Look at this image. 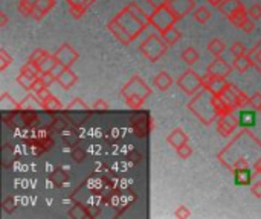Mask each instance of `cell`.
<instances>
[{
  "instance_id": "22",
  "label": "cell",
  "mask_w": 261,
  "mask_h": 219,
  "mask_svg": "<svg viewBox=\"0 0 261 219\" xmlns=\"http://www.w3.org/2000/svg\"><path fill=\"white\" fill-rule=\"evenodd\" d=\"M249 17V14H248V9L244 8V6H241V8H238L232 15H229V22H231L235 27H241L243 26V23L246 22V19Z\"/></svg>"
},
{
  "instance_id": "17",
  "label": "cell",
  "mask_w": 261,
  "mask_h": 219,
  "mask_svg": "<svg viewBox=\"0 0 261 219\" xmlns=\"http://www.w3.org/2000/svg\"><path fill=\"white\" fill-rule=\"evenodd\" d=\"M251 181H252V170L249 169V166L234 169V183L237 186H248Z\"/></svg>"
},
{
  "instance_id": "33",
  "label": "cell",
  "mask_w": 261,
  "mask_h": 219,
  "mask_svg": "<svg viewBox=\"0 0 261 219\" xmlns=\"http://www.w3.org/2000/svg\"><path fill=\"white\" fill-rule=\"evenodd\" d=\"M229 52H231V55L234 58L241 56V55H246V46H244L241 41H234L231 44V49H229Z\"/></svg>"
},
{
  "instance_id": "7",
  "label": "cell",
  "mask_w": 261,
  "mask_h": 219,
  "mask_svg": "<svg viewBox=\"0 0 261 219\" xmlns=\"http://www.w3.org/2000/svg\"><path fill=\"white\" fill-rule=\"evenodd\" d=\"M223 96L229 104H231L234 108H243L246 104H249V96H246L241 90L237 88V85L234 84H229L228 88L223 91Z\"/></svg>"
},
{
  "instance_id": "35",
  "label": "cell",
  "mask_w": 261,
  "mask_h": 219,
  "mask_svg": "<svg viewBox=\"0 0 261 219\" xmlns=\"http://www.w3.org/2000/svg\"><path fill=\"white\" fill-rule=\"evenodd\" d=\"M249 17L254 19L255 22L261 19V3H254L249 9H248Z\"/></svg>"
},
{
  "instance_id": "26",
  "label": "cell",
  "mask_w": 261,
  "mask_h": 219,
  "mask_svg": "<svg viewBox=\"0 0 261 219\" xmlns=\"http://www.w3.org/2000/svg\"><path fill=\"white\" fill-rule=\"evenodd\" d=\"M193 17H194V20H196L197 23L205 25V23H208V20H211L212 12H211L206 6H198L197 9H194Z\"/></svg>"
},
{
  "instance_id": "42",
  "label": "cell",
  "mask_w": 261,
  "mask_h": 219,
  "mask_svg": "<svg viewBox=\"0 0 261 219\" xmlns=\"http://www.w3.org/2000/svg\"><path fill=\"white\" fill-rule=\"evenodd\" d=\"M174 215H176V218H190V215H191V213L188 212V209H187L185 206H180V207L176 210V213H174Z\"/></svg>"
},
{
  "instance_id": "1",
  "label": "cell",
  "mask_w": 261,
  "mask_h": 219,
  "mask_svg": "<svg viewBox=\"0 0 261 219\" xmlns=\"http://www.w3.org/2000/svg\"><path fill=\"white\" fill-rule=\"evenodd\" d=\"M113 19L124 27L131 40H134L150 25V15H147L136 3L127 5Z\"/></svg>"
},
{
  "instance_id": "6",
  "label": "cell",
  "mask_w": 261,
  "mask_h": 219,
  "mask_svg": "<svg viewBox=\"0 0 261 219\" xmlns=\"http://www.w3.org/2000/svg\"><path fill=\"white\" fill-rule=\"evenodd\" d=\"M177 85H179V88L183 93H187L188 96L197 95V93L205 87L203 85V78L198 73H196L194 70H191V69H188L187 72H183L179 76Z\"/></svg>"
},
{
  "instance_id": "2",
  "label": "cell",
  "mask_w": 261,
  "mask_h": 219,
  "mask_svg": "<svg viewBox=\"0 0 261 219\" xmlns=\"http://www.w3.org/2000/svg\"><path fill=\"white\" fill-rule=\"evenodd\" d=\"M188 108L203 125H211L214 120L219 119L216 108V95L205 87L193 98V101L188 104Z\"/></svg>"
},
{
  "instance_id": "13",
  "label": "cell",
  "mask_w": 261,
  "mask_h": 219,
  "mask_svg": "<svg viewBox=\"0 0 261 219\" xmlns=\"http://www.w3.org/2000/svg\"><path fill=\"white\" fill-rule=\"evenodd\" d=\"M107 27H109V30H110V32H112V35L118 40V41H121L122 44H130L133 40L130 38V35L126 32V30H124V27H122L115 19L113 20H110L109 22V25H107Z\"/></svg>"
},
{
  "instance_id": "41",
  "label": "cell",
  "mask_w": 261,
  "mask_h": 219,
  "mask_svg": "<svg viewBox=\"0 0 261 219\" xmlns=\"http://www.w3.org/2000/svg\"><path fill=\"white\" fill-rule=\"evenodd\" d=\"M92 108L98 110V111H101V110H109V104H107L104 99H98L94 105H92Z\"/></svg>"
},
{
  "instance_id": "47",
  "label": "cell",
  "mask_w": 261,
  "mask_h": 219,
  "mask_svg": "<svg viewBox=\"0 0 261 219\" xmlns=\"http://www.w3.org/2000/svg\"><path fill=\"white\" fill-rule=\"evenodd\" d=\"M2 58H3V66H2V69H5V67H6V64H8V61H12V59L8 56V54H6L5 51H2Z\"/></svg>"
},
{
  "instance_id": "3",
  "label": "cell",
  "mask_w": 261,
  "mask_h": 219,
  "mask_svg": "<svg viewBox=\"0 0 261 219\" xmlns=\"http://www.w3.org/2000/svg\"><path fill=\"white\" fill-rule=\"evenodd\" d=\"M151 88L141 80V76H134L121 90V95L126 98V102L130 108L137 110L141 108L145 99L150 96Z\"/></svg>"
},
{
  "instance_id": "45",
  "label": "cell",
  "mask_w": 261,
  "mask_h": 219,
  "mask_svg": "<svg viewBox=\"0 0 261 219\" xmlns=\"http://www.w3.org/2000/svg\"><path fill=\"white\" fill-rule=\"evenodd\" d=\"M6 22H8V17H6L5 11H0V26H5Z\"/></svg>"
},
{
  "instance_id": "43",
  "label": "cell",
  "mask_w": 261,
  "mask_h": 219,
  "mask_svg": "<svg viewBox=\"0 0 261 219\" xmlns=\"http://www.w3.org/2000/svg\"><path fill=\"white\" fill-rule=\"evenodd\" d=\"M147 2L153 6V9H156V8H161V6L166 5L168 0H147Z\"/></svg>"
},
{
  "instance_id": "49",
  "label": "cell",
  "mask_w": 261,
  "mask_h": 219,
  "mask_svg": "<svg viewBox=\"0 0 261 219\" xmlns=\"http://www.w3.org/2000/svg\"><path fill=\"white\" fill-rule=\"evenodd\" d=\"M260 111H261V110H260Z\"/></svg>"
},
{
  "instance_id": "36",
  "label": "cell",
  "mask_w": 261,
  "mask_h": 219,
  "mask_svg": "<svg viewBox=\"0 0 261 219\" xmlns=\"http://www.w3.org/2000/svg\"><path fill=\"white\" fill-rule=\"evenodd\" d=\"M67 110H73V111H76V110H80V111H84V110H87V105L83 102V99H80V98H76L72 104H69L67 105Z\"/></svg>"
},
{
  "instance_id": "27",
  "label": "cell",
  "mask_w": 261,
  "mask_h": 219,
  "mask_svg": "<svg viewBox=\"0 0 261 219\" xmlns=\"http://www.w3.org/2000/svg\"><path fill=\"white\" fill-rule=\"evenodd\" d=\"M41 108L49 110V111H54V110H61V108H63V105H61V102L54 95L48 93V95L41 99Z\"/></svg>"
},
{
  "instance_id": "5",
  "label": "cell",
  "mask_w": 261,
  "mask_h": 219,
  "mask_svg": "<svg viewBox=\"0 0 261 219\" xmlns=\"http://www.w3.org/2000/svg\"><path fill=\"white\" fill-rule=\"evenodd\" d=\"M176 22H179V17L173 12V9L168 6V3L161 8H156L150 14V25L155 26L159 30V34H163L165 30L173 27Z\"/></svg>"
},
{
  "instance_id": "29",
  "label": "cell",
  "mask_w": 261,
  "mask_h": 219,
  "mask_svg": "<svg viewBox=\"0 0 261 219\" xmlns=\"http://www.w3.org/2000/svg\"><path fill=\"white\" fill-rule=\"evenodd\" d=\"M249 58L252 59V66L257 69V72L261 75V40L258 41V44L255 46V48L248 54Z\"/></svg>"
},
{
  "instance_id": "37",
  "label": "cell",
  "mask_w": 261,
  "mask_h": 219,
  "mask_svg": "<svg viewBox=\"0 0 261 219\" xmlns=\"http://www.w3.org/2000/svg\"><path fill=\"white\" fill-rule=\"evenodd\" d=\"M244 34H251V32H254V29H255V20L254 19H251V17H248L246 19V22L243 23V26L240 27Z\"/></svg>"
},
{
  "instance_id": "20",
  "label": "cell",
  "mask_w": 261,
  "mask_h": 219,
  "mask_svg": "<svg viewBox=\"0 0 261 219\" xmlns=\"http://www.w3.org/2000/svg\"><path fill=\"white\" fill-rule=\"evenodd\" d=\"M153 85L161 91H166L173 85V78L166 72H159L155 78H153Z\"/></svg>"
},
{
  "instance_id": "12",
  "label": "cell",
  "mask_w": 261,
  "mask_h": 219,
  "mask_svg": "<svg viewBox=\"0 0 261 219\" xmlns=\"http://www.w3.org/2000/svg\"><path fill=\"white\" fill-rule=\"evenodd\" d=\"M168 6L173 9V12L180 20L196 8V3L193 2V0H168Z\"/></svg>"
},
{
  "instance_id": "14",
  "label": "cell",
  "mask_w": 261,
  "mask_h": 219,
  "mask_svg": "<svg viewBox=\"0 0 261 219\" xmlns=\"http://www.w3.org/2000/svg\"><path fill=\"white\" fill-rule=\"evenodd\" d=\"M188 140H190V137H188V134H187L185 131L180 130V128H176L174 131H171L170 134H168V137H166V143H168V145H171L174 149H177L179 146L188 143Z\"/></svg>"
},
{
  "instance_id": "32",
  "label": "cell",
  "mask_w": 261,
  "mask_h": 219,
  "mask_svg": "<svg viewBox=\"0 0 261 219\" xmlns=\"http://www.w3.org/2000/svg\"><path fill=\"white\" fill-rule=\"evenodd\" d=\"M35 80H37L35 76H29V75H25V73H20L17 76V82L26 90H33V85H34Z\"/></svg>"
},
{
  "instance_id": "31",
  "label": "cell",
  "mask_w": 261,
  "mask_h": 219,
  "mask_svg": "<svg viewBox=\"0 0 261 219\" xmlns=\"http://www.w3.org/2000/svg\"><path fill=\"white\" fill-rule=\"evenodd\" d=\"M20 73H25V75H29V76L38 78V76L41 75V70H40V66L37 64V62H34V61L29 59L28 62H25V64L22 66Z\"/></svg>"
},
{
  "instance_id": "40",
  "label": "cell",
  "mask_w": 261,
  "mask_h": 219,
  "mask_svg": "<svg viewBox=\"0 0 261 219\" xmlns=\"http://www.w3.org/2000/svg\"><path fill=\"white\" fill-rule=\"evenodd\" d=\"M251 192H252L254 196L261 198V181H255V183L251 186Z\"/></svg>"
},
{
  "instance_id": "30",
  "label": "cell",
  "mask_w": 261,
  "mask_h": 219,
  "mask_svg": "<svg viewBox=\"0 0 261 219\" xmlns=\"http://www.w3.org/2000/svg\"><path fill=\"white\" fill-rule=\"evenodd\" d=\"M162 37H163V40L168 43V46H174L180 38H182V34H180V30H177L174 26L173 27H170L168 30H165L163 34H161Z\"/></svg>"
},
{
  "instance_id": "24",
  "label": "cell",
  "mask_w": 261,
  "mask_h": 219,
  "mask_svg": "<svg viewBox=\"0 0 261 219\" xmlns=\"http://www.w3.org/2000/svg\"><path fill=\"white\" fill-rule=\"evenodd\" d=\"M206 48H208V51H209L214 56H220V55L226 51V44H225V41H222L220 38L214 37V38H211V41L206 44Z\"/></svg>"
},
{
  "instance_id": "44",
  "label": "cell",
  "mask_w": 261,
  "mask_h": 219,
  "mask_svg": "<svg viewBox=\"0 0 261 219\" xmlns=\"http://www.w3.org/2000/svg\"><path fill=\"white\" fill-rule=\"evenodd\" d=\"M3 209H5V212H12L14 210V202H12V198H6L5 201H3Z\"/></svg>"
},
{
  "instance_id": "23",
  "label": "cell",
  "mask_w": 261,
  "mask_h": 219,
  "mask_svg": "<svg viewBox=\"0 0 261 219\" xmlns=\"http://www.w3.org/2000/svg\"><path fill=\"white\" fill-rule=\"evenodd\" d=\"M241 2L240 0H223V3L219 6L220 12L223 15H226V17H229V15H232L238 8H241Z\"/></svg>"
},
{
  "instance_id": "39",
  "label": "cell",
  "mask_w": 261,
  "mask_h": 219,
  "mask_svg": "<svg viewBox=\"0 0 261 219\" xmlns=\"http://www.w3.org/2000/svg\"><path fill=\"white\" fill-rule=\"evenodd\" d=\"M46 55H48V52H44L43 49H35L33 54H31L29 59H31V61H34V62H37V64H38V62H40Z\"/></svg>"
},
{
  "instance_id": "10",
  "label": "cell",
  "mask_w": 261,
  "mask_h": 219,
  "mask_svg": "<svg viewBox=\"0 0 261 219\" xmlns=\"http://www.w3.org/2000/svg\"><path fill=\"white\" fill-rule=\"evenodd\" d=\"M58 59V62H61V64H65L66 67H70L73 62H76V59L80 58L78 52H76L70 44L65 43L61 48L54 54Z\"/></svg>"
},
{
  "instance_id": "9",
  "label": "cell",
  "mask_w": 261,
  "mask_h": 219,
  "mask_svg": "<svg viewBox=\"0 0 261 219\" xmlns=\"http://www.w3.org/2000/svg\"><path fill=\"white\" fill-rule=\"evenodd\" d=\"M232 70H235L234 66L228 64V62L225 59H222L220 56H214V61L206 67V73L222 76V78H228L229 75L232 73Z\"/></svg>"
},
{
  "instance_id": "34",
  "label": "cell",
  "mask_w": 261,
  "mask_h": 219,
  "mask_svg": "<svg viewBox=\"0 0 261 219\" xmlns=\"http://www.w3.org/2000/svg\"><path fill=\"white\" fill-rule=\"evenodd\" d=\"M176 152H177V155H179L182 160H187V159H190L191 155H193V148H191L188 143H185V145L179 146V148L176 149Z\"/></svg>"
},
{
  "instance_id": "21",
  "label": "cell",
  "mask_w": 261,
  "mask_h": 219,
  "mask_svg": "<svg viewBox=\"0 0 261 219\" xmlns=\"http://www.w3.org/2000/svg\"><path fill=\"white\" fill-rule=\"evenodd\" d=\"M232 66H234V69H235L237 72H240V73H244V72H248L251 67H254V66H252V59L249 58L248 54L234 58Z\"/></svg>"
},
{
  "instance_id": "16",
  "label": "cell",
  "mask_w": 261,
  "mask_h": 219,
  "mask_svg": "<svg viewBox=\"0 0 261 219\" xmlns=\"http://www.w3.org/2000/svg\"><path fill=\"white\" fill-rule=\"evenodd\" d=\"M54 6H55V0H38L34 6V11H33V19L37 22L41 20Z\"/></svg>"
},
{
  "instance_id": "8",
  "label": "cell",
  "mask_w": 261,
  "mask_h": 219,
  "mask_svg": "<svg viewBox=\"0 0 261 219\" xmlns=\"http://www.w3.org/2000/svg\"><path fill=\"white\" fill-rule=\"evenodd\" d=\"M203 85H205V88L211 90L214 95L220 96V95H223V91L228 88L229 82L226 81V78L206 73V76H203Z\"/></svg>"
},
{
  "instance_id": "28",
  "label": "cell",
  "mask_w": 261,
  "mask_h": 219,
  "mask_svg": "<svg viewBox=\"0 0 261 219\" xmlns=\"http://www.w3.org/2000/svg\"><path fill=\"white\" fill-rule=\"evenodd\" d=\"M57 62H58V59H57V56L55 55H46L40 62H38V66H40V70H41V73H48V72H52V69L57 66Z\"/></svg>"
},
{
  "instance_id": "19",
  "label": "cell",
  "mask_w": 261,
  "mask_h": 219,
  "mask_svg": "<svg viewBox=\"0 0 261 219\" xmlns=\"http://www.w3.org/2000/svg\"><path fill=\"white\" fill-rule=\"evenodd\" d=\"M238 125L243 128H252L257 123V113L254 110H241L238 113Z\"/></svg>"
},
{
  "instance_id": "38",
  "label": "cell",
  "mask_w": 261,
  "mask_h": 219,
  "mask_svg": "<svg viewBox=\"0 0 261 219\" xmlns=\"http://www.w3.org/2000/svg\"><path fill=\"white\" fill-rule=\"evenodd\" d=\"M249 105L254 108V110H261V93H254V95L249 98Z\"/></svg>"
},
{
  "instance_id": "4",
  "label": "cell",
  "mask_w": 261,
  "mask_h": 219,
  "mask_svg": "<svg viewBox=\"0 0 261 219\" xmlns=\"http://www.w3.org/2000/svg\"><path fill=\"white\" fill-rule=\"evenodd\" d=\"M139 49H141L142 55H144L148 61L156 62V61H159V59L165 55V52H166V49H168V43L163 40L162 35L153 34V35H150L145 41L141 43Z\"/></svg>"
},
{
  "instance_id": "15",
  "label": "cell",
  "mask_w": 261,
  "mask_h": 219,
  "mask_svg": "<svg viewBox=\"0 0 261 219\" xmlns=\"http://www.w3.org/2000/svg\"><path fill=\"white\" fill-rule=\"evenodd\" d=\"M70 6V15L73 19H80L87 11V8L94 3V0H67Z\"/></svg>"
},
{
  "instance_id": "18",
  "label": "cell",
  "mask_w": 261,
  "mask_h": 219,
  "mask_svg": "<svg viewBox=\"0 0 261 219\" xmlns=\"http://www.w3.org/2000/svg\"><path fill=\"white\" fill-rule=\"evenodd\" d=\"M76 81H78V76H76L72 70H70V67H66L65 70H63V73H61L60 76H57V82L63 87L65 90H69L70 87H73L75 84H76Z\"/></svg>"
},
{
  "instance_id": "25",
  "label": "cell",
  "mask_w": 261,
  "mask_h": 219,
  "mask_svg": "<svg viewBox=\"0 0 261 219\" xmlns=\"http://www.w3.org/2000/svg\"><path fill=\"white\" fill-rule=\"evenodd\" d=\"M180 58H182V61L185 62L187 66H194L196 62L200 59V55H198V52L194 49V48H187L185 51L182 52V55H180Z\"/></svg>"
},
{
  "instance_id": "11",
  "label": "cell",
  "mask_w": 261,
  "mask_h": 219,
  "mask_svg": "<svg viewBox=\"0 0 261 219\" xmlns=\"http://www.w3.org/2000/svg\"><path fill=\"white\" fill-rule=\"evenodd\" d=\"M237 125H238V119H235L232 113H228V114L220 116L217 119V133L220 136L228 137V136H231L234 133Z\"/></svg>"
},
{
  "instance_id": "48",
  "label": "cell",
  "mask_w": 261,
  "mask_h": 219,
  "mask_svg": "<svg viewBox=\"0 0 261 219\" xmlns=\"http://www.w3.org/2000/svg\"><path fill=\"white\" fill-rule=\"evenodd\" d=\"M26 2H28V3H31L33 6H35V3L38 2V0H26Z\"/></svg>"
},
{
  "instance_id": "46",
  "label": "cell",
  "mask_w": 261,
  "mask_h": 219,
  "mask_svg": "<svg viewBox=\"0 0 261 219\" xmlns=\"http://www.w3.org/2000/svg\"><path fill=\"white\" fill-rule=\"evenodd\" d=\"M206 2H208L211 6H214V8H219V6L223 3V0H206Z\"/></svg>"
}]
</instances>
